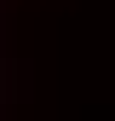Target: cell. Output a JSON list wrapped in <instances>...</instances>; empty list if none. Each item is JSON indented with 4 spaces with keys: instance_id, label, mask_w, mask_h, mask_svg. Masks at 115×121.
Listing matches in <instances>:
<instances>
[{
    "instance_id": "obj_1",
    "label": "cell",
    "mask_w": 115,
    "mask_h": 121,
    "mask_svg": "<svg viewBox=\"0 0 115 121\" xmlns=\"http://www.w3.org/2000/svg\"><path fill=\"white\" fill-rule=\"evenodd\" d=\"M0 121H23V52H17V0H0Z\"/></svg>"
}]
</instances>
